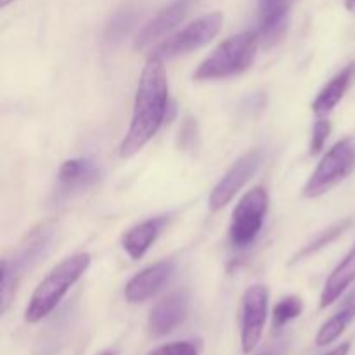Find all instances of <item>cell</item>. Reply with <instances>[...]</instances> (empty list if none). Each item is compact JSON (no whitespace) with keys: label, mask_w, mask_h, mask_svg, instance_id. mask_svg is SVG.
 <instances>
[{"label":"cell","mask_w":355,"mask_h":355,"mask_svg":"<svg viewBox=\"0 0 355 355\" xmlns=\"http://www.w3.org/2000/svg\"><path fill=\"white\" fill-rule=\"evenodd\" d=\"M355 281V245L349 252V255L338 263L335 270L329 274V277L326 279L324 288H322L321 293V309L329 307V305L335 304L340 297L347 291V288L350 286Z\"/></svg>","instance_id":"obj_16"},{"label":"cell","mask_w":355,"mask_h":355,"mask_svg":"<svg viewBox=\"0 0 355 355\" xmlns=\"http://www.w3.org/2000/svg\"><path fill=\"white\" fill-rule=\"evenodd\" d=\"M189 312V295L187 291H173L153 307L148 319V329L151 336L162 338L179 328Z\"/></svg>","instance_id":"obj_9"},{"label":"cell","mask_w":355,"mask_h":355,"mask_svg":"<svg viewBox=\"0 0 355 355\" xmlns=\"http://www.w3.org/2000/svg\"><path fill=\"white\" fill-rule=\"evenodd\" d=\"M168 110V80L163 61L149 58L135 92L130 127L120 144L121 158L137 155L162 128Z\"/></svg>","instance_id":"obj_1"},{"label":"cell","mask_w":355,"mask_h":355,"mask_svg":"<svg viewBox=\"0 0 355 355\" xmlns=\"http://www.w3.org/2000/svg\"><path fill=\"white\" fill-rule=\"evenodd\" d=\"M284 354H286V345H284V343H277V345L267 347L266 350H262V352L257 355H284Z\"/></svg>","instance_id":"obj_23"},{"label":"cell","mask_w":355,"mask_h":355,"mask_svg":"<svg viewBox=\"0 0 355 355\" xmlns=\"http://www.w3.org/2000/svg\"><path fill=\"white\" fill-rule=\"evenodd\" d=\"M222 24H224V14L222 12L215 10V12L205 14V16L198 17L193 23L184 26L182 30L175 31L165 40L159 42L153 49L149 58H156L165 62L168 59H175L179 55H186L196 49L205 47L217 37Z\"/></svg>","instance_id":"obj_4"},{"label":"cell","mask_w":355,"mask_h":355,"mask_svg":"<svg viewBox=\"0 0 355 355\" xmlns=\"http://www.w3.org/2000/svg\"><path fill=\"white\" fill-rule=\"evenodd\" d=\"M200 347L194 342H173L158 347L148 355H198Z\"/></svg>","instance_id":"obj_21"},{"label":"cell","mask_w":355,"mask_h":355,"mask_svg":"<svg viewBox=\"0 0 355 355\" xmlns=\"http://www.w3.org/2000/svg\"><path fill=\"white\" fill-rule=\"evenodd\" d=\"M166 222H168V217L162 215V217L149 218V220H144L135 227L128 229L121 238V246L127 252V255L132 260H141L149 252L153 243L158 239V236L162 234Z\"/></svg>","instance_id":"obj_14"},{"label":"cell","mask_w":355,"mask_h":355,"mask_svg":"<svg viewBox=\"0 0 355 355\" xmlns=\"http://www.w3.org/2000/svg\"><path fill=\"white\" fill-rule=\"evenodd\" d=\"M269 211V194L263 187H253L238 201L229 225V239L238 250L255 243Z\"/></svg>","instance_id":"obj_6"},{"label":"cell","mask_w":355,"mask_h":355,"mask_svg":"<svg viewBox=\"0 0 355 355\" xmlns=\"http://www.w3.org/2000/svg\"><path fill=\"white\" fill-rule=\"evenodd\" d=\"M101 168L92 158L66 159L58 172L59 187L64 193H76L94 186L99 180Z\"/></svg>","instance_id":"obj_13"},{"label":"cell","mask_w":355,"mask_h":355,"mask_svg":"<svg viewBox=\"0 0 355 355\" xmlns=\"http://www.w3.org/2000/svg\"><path fill=\"white\" fill-rule=\"evenodd\" d=\"M349 350H350V343H342V345L336 347L335 350H331V352L324 355H349Z\"/></svg>","instance_id":"obj_24"},{"label":"cell","mask_w":355,"mask_h":355,"mask_svg":"<svg viewBox=\"0 0 355 355\" xmlns=\"http://www.w3.org/2000/svg\"><path fill=\"white\" fill-rule=\"evenodd\" d=\"M329 134H331V123H329L326 118L322 120H318L314 123V128H312V137H311V153L312 156L319 155L324 148L326 141H328Z\"/></svg>","instance_id":"obj_20"},{"label":"cell","mask_w":355,"mask_h":355,"mask_svg":"<svg viewBox=\"0 0 355 355\" xmlns=\"http://www.w3.org/2000/svg\"><path fill=\"white\" fill-rule=\"evenodd\" d=\"M99 355H116V352H114V350H104V352H101Z\"/></svg>","instance_id":"obj_27"},{"label":"cell","mask_w":355,"mask_h":355,"mask_svg":"<svg viewBox=\"0 0 355 355\" xmlns=\"http://www.w3.org/2000/svg\"><path fill=\"white\" fill-rule=\"evenodd\" d=\"M12 2H14V0H0V7L3 9V7H7L9 3H12Z\"/></svg>","instance_id":"obj_26"},{"label":"cell","mask_w":355,"mask_h":355,"mask_svg":"<svg viewBox=\"0 0 355 355\" xmlns=\"http://www.w3.org/2000/svg\"><path fill=\"white\" fill-rule=\"evenodd\" d=\"M257 31H243L225 38L193 73L194 80H224L241 75L255 61L259 51Z\"/></svg>","instance_id":"obj_3"},{"label":"cell","mask_w":355,"mask_h":355,"mask_svg":"<svg viewBox=\"0 0 355 355\" xmlns=\"http://www.w3.org/2000/svg\"><path fill=\"white\" fill-rule=\"evenodd\" d=\"M194 0H173L168 6L163 7L148 24H144L141 31L137 33V38L134 42V47L142 51L149 47L155 42L162 40L163 37H168L170 31L175 30L184 17L187 16L189 9L193 7Z\"/></svg>","instance_id":"obj_10"},{"label":"cell","mask_w":355,"mask_h":355,"mask_svg":"<svg viewBox=\"0 0 355 355\" xmlns=\"http://www.w3.org/2000/svg\"><path fill=\"white\" fill-rule=\"evenodd\" d=\"M173 274H175V263L170 260L153 263L128 281L125 286V298L130 304H142L162 291L170 283Z\"/></svg>","instance_id":"obj_11"},{"label":"cell","mask_w":355,"mask_h":355,"mask_svg":"<svg viewBox=\"0 0 355 355\" xmlns=\"http://www.w3.org/2000/svg\"><path fill=\"white\" fill-rule=\"evenodd\" d=\"M355 78V62H350L349 66L342 69L340 73H336L324 87H322L321 92L315 96L314 103H312V110L319 116H324V114L331 113L336 106H338L340 101L343 99V96L347 94L349 87L352 85Z\"/></svg>","instance_id":"obj_15"},{"label":"cell","mask_w":355,"mask_h":355,"mask_svg":"<svg viewBox=\"0 0 355 355\" xmlns=\"http://www.w3.org/2000/svg\"><path fill=\"white\" fill-rule=\"evenodd\" d=\"M260 163H262V151H259V149H252V151L245 153L241 158L236 159L211 191L210 200H208L210 210L218 211L227 207L234 200L236 194L252 180V177L259 170Z\"/></svg>","instance_id":"obj_8"},{"label":"cell","mask_w":355,"mask_h":355,"mask_svg":"<svg viewBox=\"0 0 355 355\" xmlns=\"http://www.w3.org/2000/svg\"><path fill=\"white\" fill-rule=\"evenodd\" d=\"M90 262H92V257L89 253H75V255L68 257L61 263H58L35 288L30 304L24 311L26 322L35 324V322L47 318L61 304L69 288L87 272Z\"/></svg>","instance_id":"obj_2"},{"label":"cell","mask_w":355,"mask_h":355,"mask_svg":"<svg viewBox=\"0 0 355 355\" xmlns=\"http://www.w3.org/2000/svg\"><path fill=\"white\" fill-rule=\"evenodd\" d=\"M269 309V290L263 284L246 288L241 298V347L250 354L259 347Z\"/></svg>","instance_id":"obj_7"},{"label":"cell","mask_w":355,"mask_h":355,"mask_svg":"<svg viewBox=\"0 0 355 355\" xmlns=\"http://www.w3.org/2000/svg\"><path fill=\"white\" fill-rule=\"evenodd\" d=\"M345 7L355 14V0H345Z\"/></svg>","instance_id":"obj_25"},{"label":"cell","mask_w":355,"mask_h":355,"mask_svg":"<svg viewBox=\"0 0 355 355\" xmlns=\"http://www.w3.org/2000/svg\"><path fill=\"white\" fill-rule=\"evenodd\" d=\"M302 309H304V305H302V300L298 297L281 298L272 312L274 328H283V326H286L290 321L297 319L298 315L302 314Z\"/></svg>","instance_id":"obj_19"},{"label":"cell","mask_w":355,"mask_h":355,"mask_svg":"<svg viewBox=\"0 0 355 355\" xmlns=\"http://www.w3.org/2000/svg\"><path fill=\"white\" fill-rule=\"evenodd\" d=\"M291 3L293 0H259L257 35L266 49L274 47L286 33Z\"/></svg>","instance_id":"obj_12"},{"label":"cell","mask_w":355,"mask_h":355,"mask_svg":"<svg viewBox=\"0 0 355 355\" xmlns=\"http://www.w3.org/2000/svg\"><path fill=\"white\" fill-rule=\"evenodd\" d=\"M355 319V290L347 297V300L343 302L342 307L338 309L333 318H329L328 321L322 324V328L319 329L318 336H315V343L319 347H326L329 343H333L335 340H338L343 335V331L347 329V326L350 324Z\"/></svg>","instance_id":"obj_18"},{"label":"cell","mask_w":355,"mask_h":355,"mask_svg":"<svg viewBox=\"0 0 355 355\" xmlns=\"http://www.w3.org/2000/svg\"><path fill=\"white\" fill-rule=\"evenodd\" d=\"M347 225H349V222L343 220V222H340V224L333 225V227H331V229H328V231H326V232H322L321 238H318V239H315L314 243H311V245H309L307 248L302 250V252H300V257L309 255V253L315 252V250H319V248H322V246H324V245H328V243L331 241V239H335L336 236L342 234V231H343V229L347 227Z\"/></svg>","instance_id":"obj_22"},{"label":"cell","mask_w":355,"mask_h":355,"mask_svg":"<svg viewBox=\"0 0 355 355\" xmlns=\"http://www.w3.org/2000/svg\"><path fill=\"white\" fill-rule=\"evenodd\" d=\"M355 170V137L336 142L321 158L314 173L304 187L305 198H319L338 186Z\"/></svg>","instance_id":"obj_5"},{"label":"cell","mask_w":355,"mask_h":355,"mask_svg":"<svg viewBox=\"0 0 355 355\" xmlns=\"http://www.w3.org/2000/svg\"><path fill=\"white\" fill-rule=\"evenodd\" d=\"M142 16V7L137 2H127L113 12L104 30V37L110 44H118L137 26Z\"/></svg>","instance_id":"obj_17"}]
</instances>
